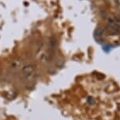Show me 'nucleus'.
I'll return each instance as SVG.
<instances>
[{
    "label": "nucleus",
    "mask_w": 120,
    "mask_h": 120,
    "mask_svg": "<svg viewBox=\"0 0 120 120\" xmlns=\"http://www.w3.org/2000/svg\"><path fill=\"white\" fill-rule=\"evenodd\" d=\"M106 31L110 35H118L120 34V24L113 21L109 22V24L106 27Z\"/></svg>",
    "instance_id": "1"
},
{
    "label": "nucleus",
    "mask_w": 120,
    "mask_h": 120,
    "mask_svg": "<svg viewBox=\"0 0 120 120\" xmlns=\"http://www.w3.org/2000/svg\"><path fill=\"white\" fill-rule=\"evenodd\" d=\"M35 67L33 64H28L22 68V75L26 79H30L33 77L35 73Z\"/></svg>",
    "instance_id": "2"
},
{
    "label": "nucleus",
    "mask_w": 120,
    "mask_h": 120,
    "mask_svg": "<svg viewBox=\"0 0 120 120\" xmlns=\"http://www.w3.org/2000/svg\"><path fill=\"white\" fill-rule=\"evenodd\" d=\"M94 37L97 41H101L103 38V30L101 28H97L94 31Z\"/></svg>",
    "instance_id": "3"
},
{
    "label": "nucleus",
    "mask_w": 120,
    "mask_h": 120,
    "mask_svg": "<svg viewBox=\"0 0 120 120\" xmlns=\"http://www.w3.org/2000/svg\"><path fill=\"white\" fill-rule=\"evenodd\" d=\"M115 6H116V8L120 11V0H115Z\"/></svg>",
    "instance_id": "4"
}]
</instances>
